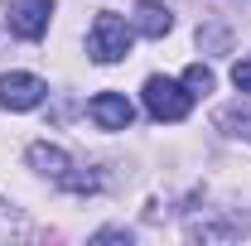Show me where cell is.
<instances>
[{
    "label": "cell",
    "instance_id": "obj_1",
    "mask_svg": "<svg viewBox=\"0 0 251 246\" xmlns=\"http://www.w3.org/2000/svg\"><path fill=\"white\" fill-rule=\"evenodd\" d=\"M130 44H135V29L126 25L121 15L101 10L92 20V29H87V58L92 63H121L130 53Z\"/></svg>",
    "mask_w": 251,
    "mask_h": 246
},
{
    "label": "cell",
    "instance_id": "obj_2",
    "mask_svg": "<svg viewBox=\"0 0 251 246\" xmlns=\"http://www.w3.org/2000/svg\"><path fill=\"white\" fill-rule=\"evenodd\" d=\"M145 111L155 121L174 125V121H184L188 111H193V92H188L184 82H174V77H150L145 82Z\"/></svg>",
    "mask_w": 251,
    "mask_h": 246
},
{
    "label": "cell",
    "instance_id": "obj_3",
    "mask_svg": "<svg viewBox=\"0 0 251 246\" xmlns=\"http://www.w3.org/2000/svg\"><path fill=\"white\" fill-rule=\"evenodd\" d=\"M49 20H53V0H10V10H5V25L15 39H44L49 34Z\"/></svg>",
    "mask_w": 251,
    "mask_h": 246
},
{
    "label": "cell",
    "instance_id": "obj_4",
    "mask_svg": "<svg viewBox=\"0 0 251 246\" xmlns=\"http://www.w3.org/2000/svg\"><path fill=\"white\" fill-rule=\"evenodd\" d=\"M49 97V82L34 77V73H0V106L5 111H34L44 106Z\"/></svg>",
    "mask_w": 251,
    "mask_h": 246
},
{
    "label": "cell",
    "instance_id": "obj_5",
    "mask_svg": "<svg viewBox=\"0 0 251 246\" xmlns=\"http://www.w3.org/2000/svg\"><path fill=\"white\" fill-rule=\"evenodd\" d=\"M25 159H29V169L39 174V179H49V184H58V188H68L73 184V154L63 150V145H49V140H34L29 150H25Z\"/></svg>",
    "mask_w": 251,
    "mask_h": 246
},
{
    "label": "cell",
    "instance_id": "obj_6",
    "mask_svg": "<svg viewBox=\"0 0 251 246\" xmlns=\"http://www.w3.org/2000/svg\"><path fill=\"white\" fill-rule=\"evenodd\" d=\"M87 116H92L97 130H126L135 121V106L126 101V92H97L87 101Z\"/></svg>",
    "mask_w": 251,
    "mask_h": 246
},
{
    "label": "cell",
    "instance_id": "obj_7",
    "mask_svg": "<svg viewBox=\"0 0 251 246\" xmlns=\"http://www.w3.org/2000/svg\"><path fill=\"white\" fill-rule=\"evenodd\" d=\"M130 29L145 34V39H164V34L174 29V10H169V5H159V0H135Z\"/></svg>",
    "mask_w": 251,
    "mask_h": 246
},
{
    "label": "cell",
    "instance_id": "obj_8",
    "mask_svg": "<svg viewBox=\"0 0 251 246\" xmlns=\"http://www.w3.org/2000/svg\"><path fill=\"white\" fill-rule=\"evenodd\" d=\"M184 87H188L193 97H208L213 87H218V77H213V68H208V63H188V68H184Z\"/></svg>",
    "mask_w": 251,
    "mask_h": 246
},
{
    "label": "cell",
    "instance_id": "obj_9",
    "mask_svg": "<svg viewBox=\"0 0 251 246\" xmlns=\"http://www.w3.org/2000/svg\"><path fill=\"white\" fill-rule=\"evenodd\" d=\"M218 125H227L232 135H242V140H251V106H232V111H222Z\"/></svg>",
    "mask_w": 251,
    "mask_h": 246
},
{
    "label": "cell",
    "instance_id": "obj_10",
    "mask_svg": "<svg viewBox=\"0 0 251 246\" xmlns=\"http://www.w3.org/2000/svg\"><path fill=\"white\" fill-rule=\"evenodd\" d=\"M198 49H213V53H227V49H232V34L222 29V25H203V29H198Z\"/></svg>",
    "mask_w": 251,
    "mask_h": 246
},
{
    "label": "cell",
    "instance_id": "obj_11",
    "mask_svg": "<svg viewBox=\"0 0 251 246\" xmlns=\"http://www.w3.org/2000/svg\"><path fill=\"white\" fill-rule=\"evenodd\" d=\"M232 87L251 97V53H247V58H237V63H232Z\"/></svg>",
    "mask_w": 251,
    "mask_h": 246
},
{
    "label": "cell",
    "instance_id": "obj_12",
    "mask_svg": "<svg viewBox=\"0 0 251 246\" xmlns=\"http://www.w3.org/2000/svg\"><path fill=\"white\" fill-rule=\"evenodd\" d=\"M97 242H130V232H116V227H106V232H97Z\"/></svg>",
    "mask_w": 251,
    "mask_h": 246
},
{
    "label": "cell",
    "instance_id": "obj_13",
    "mask_svg": "<svg viewBox=\"0 0 251 246\" xmlns=\"http://www.w3.org/2000/svg\"><path fill=\"white\" fill-rule=\"evenodd\" d=\"M5 29H10V25H5V10H0V39H5Z\"/></svg>",
    "mask_w": 251,
    "mask_h": 246
}]
</instances>
